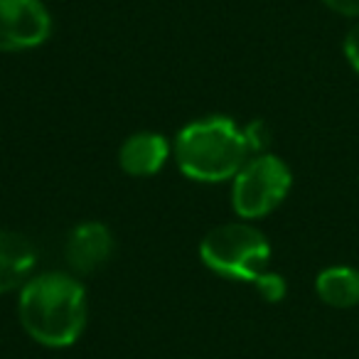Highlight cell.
Here are the masks:
<instances>
[{"label":"cell","mask_w":359,"mask_h":359,"mask_svg":"<svg viewBox=\"0 0 359 359\" xmlns=\"http://www.w3.org/2000/svg\"><path fill=\"white\" fill-rule=\"evenodd\" d=\"M200 259L217 276L254 285L269 271L271 244L249 222H229L207 231L200 241Z\"/></svg>","instance_id":"3"},{"label":"cell","mask_w":359,"mask_h":359,"mask_svg":"<svg viewBox=\"0 0 359 359\" xmlns=\"http://www.w3.org/2000/svg\"><path fill=\"white\" fill-rule=\"evenodd\" d=\"M175 163L195 182H226L251 158L244 128L226 116H210L187 123L175 135Z\"/></svg>","instance_id":"2"},{"label":"cell","mask_w":359,"mask_h":359,"mask_svg":"<svg viewBox=\"0 0 359 359\" xmlns=\"http://www.w3.org/2000/svg\"><path fill=\"white\" fill-rule=\"evenodd\" d=\"M52 15L42 0H0V52H25L45 45Z\"/></svg>","instance_id":"5"},{"label":"cell","mask_w":359,"mask_h":359,"mask_svg":"<svg viewBox=\"0 0 359 359\" xmlns=\"http://www.w3.org/2000/svg\"><path fill=\"white\" fill-rule=\"evenodd\" d=\"M344 55H347L349 65L359 72V22L344 37Z\"/></svg>","instance_id":"12"},{"label":"cell","mask_w":359,"mask_h":359,"mask_svg":"<svg viewBox=\"0 0 359 359\" xmlns=\"http://www.w3.org/2000/svg\"><path fill=\"white\" fill-rule=\"evenodd\" d=\"M315 290L320 300L332 308H354L359 305V271L349 266L325 269L315 278Z\"/></svg>","instance_id":"9"},{"label":"cell","mask_w":359,"mask_h":359,"mask_svg":"<svg viewBox=\"0 0 359 359\" xmlns=\"http://www.w3.org/2000/svg\"><path fill=\"white\" fill-rule=\"evenodd\" d=\"M37 251L25 234L0 229V295L13 293L35 276Z\"/></svg>","instance_id":"8"},{"label":"cell","mask_w":359,"mask_h":359,"mask_svg":"<svg viewBox=\"0 0 359 359\" xmlns=\"http://www.w3.org/2000/svg\"><path fill=\"white\" fill-rule=\"evenodd\" d=\"M254 288L259 290L261 298L269 300V303H280V300L285 298L288 285H285L283 276L273 273V271H264V273L254 280Z\"/></svg>","instance_id":"10"},{"label":"cell","mask_w":359,"mask_h":359,"mask_svg":"<svg viewBox=\"0 0 359 359\" xmlns=\"http://www.w3.org/2000/svg\"><path fill=\"white\" fill-rule=\"evenodd\" d=\"M114 246V234H111L109 226L101 224V222H81L67 236V264L74 273L89 276L109 264Z\"/></svg>","instance_id":"6"},{"label":"cell","mask_w":359,"mask_h":359,"mask_svg":"<svg viewBox=\"0 0 359 359\" xmlns=\"http://www.w3.org/2000/svg\"><path fill=\"white\" fill-rule=\"evenodd\" d=\"M330 11L347 18H359V0H323Z\"/></svg>","instance_id":"13"},{"label":"cell","mask_w":359,"mask_h":359,"mask_svg":"<svg viewBox=\"0 0 359 359\" xmlns=\"http://www.w3.org/2000/svg\"><path fill=\"white\" fill-rule=\"evenodd\" d=\"M293 175L280 158L271 153L254 155L231 180V207L244 222L271 215L288 197Z\"/></svg>","instance_id":"4"},{"label":"cell","mask_w":359,"mask_h":359,"mask_svg":"<svg viewBox=\"0 0 359 359\" xmlns=\"http://www.w3.org/2000/svg\"><path fill=\"white\" fill-rule=\"evenodd\" d=\"M86 290L69 273L32 276L18 293V318L37 344L72 347L86 327Z\"/></svg>","instance_id":"1"},{"label":"cell","mask_w":359,"mask_h":359,"mask_svg":"<svg viewBox=\"0 0 359 359\" xmlns=\"http://www.w3.org/2000/svg\"><path fill=\"white\" fill-rule=\"evenodd\" d=\"M170 155H172V145L163 133L140 130L121 143L118 165L130 177H153L168 165Z\"/></svg>","instance_id":"7"},{"label":"cell","mask_w":359,"mask_h":359,"mask_svg":"<svg viewBox=\"0 0 359 359\" xmlns=\"http://www.w3.org/2000/svg\"><path fill=\"white\" fill-rule=\"evenodd\" d=\"M244 138H246V143H249L251 153L261 155L266 150V145H269V140H271V130H269V126H266L264 121H251V123L244 128Z\"/></svg>","instance_id":"11"}]
</instances>
